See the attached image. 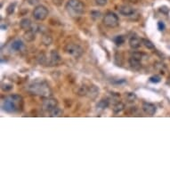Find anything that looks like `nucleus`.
<instances>
[{
	"mask_svg": "<svg viewBox=\"0 0 170 170\" xmlns=\"http://www.w3.org/2000/svg\"><path fill=\"white\" fill-rule=\"evenodd\" d=\"M23 47H24V44H23V42H22L21 40H20V39L14 40V41L11 44V48H12L14 51H16V52L20 51Z\"/></svg>",
	"mask_w": 170,
	"mask_h": 170,
	"instance_id": "obj_15",
	"label": "nucleus"
},
{
	"mask_svg": "<svg viewBox=\"0 0 170 170\" xmlns=\"http://www.w3.org/2000/svg\"><path fill=\"white\" fill-rule=\"evenodd\" d=\"M141 61H142V55L140 53L134 54V55L130 57L129 60H128L130 67L135 71H138V70L141 69V67H142Z\"/></svg>",
	"mask_w": 170,
	"mask_h": 170,
	"instance_id": "obj_7",
	"label": "nucleus"
},
{
	"mask_svg": "<svg viewBox=\"0 0 170 170\" xmlns=\"http://www.w3.org/2000/svg\"><path fill=\"white\" fill-rule=\"evenodd\" d=\"M125 82H126V79H124V78L114 79L113 81H112V83H113V84H116V85H120V84H123V83H125Z\"/></svg>",
	"mask_w": 170,
	"mask_h": 170,
	"instance_id": "obj_33",
	"label": "nucleus"
},
{
	"mask_svg": "<svg viewBox=\"0 0 170 170\" xmlns=\"http://www.w3.org/2000/svg\"><path fill=\"white\" fill-rule=\"evenodd\" d=\"M149 80H150V82L153 83V84H158V83H159L161 81V77L156 74V75L151 76Z\"/></svg>",
	"mask_w": 170,
	"mask_h": 170,
	"instance_id": "obj_26",
	"label": "nucleus"
},
{
	"mask_svg": "<svg viewBox=\"0 0 170 170\" xmlns=\"http://www.w3.org/2000/svg\"><path fill=\"white\" fill-rule=\"evenodd\" d=\"M15 8H16V3H12V4H10V5L7 6V8H6V14H7L8 15L13 14L14 13Z\"/></svg>",
	"mask_w": 170,
	"mask_h": 170,
	"instance_id": "obj_21",
	"label": "nucleus"
},
{
	"mask_svg": "<svg viewBox=\"0 0 170 170\" xmlns=\"http://www.w3.org/2000/svg\"><path fill=\"white\" fill-rule=\"evenodd\" d=\"M6 28H7V26H6V25H4V24H2V25H1V30H6Z\"/></svg>",
	"mask_w": 170,
	"mask_h": 170,
	"instance_id": "obj_36",
	"label": "nucleus"
},
{
	"mask_svg": "<svg viewBox=\"0 0 170 170\" xmlns=\"http://www.w3.org/2000/svg\"><path fill=\"white\" fill-rule=\"evenodd\" d=\"M126 99H127L128 102L132 103L136 100V95L134 93H128L126 95Z\"/></svg>",
	"mask_w": 170,
	"mask_h": 170,
	"instance_id": "obj_24",
	"label": "nucleus"
},
{
	"mask_svg": "<svg viewBox=\"0 0 170 170\" xmlns=\"http://www.w3.org/2000/svg\"><path fill=\"white\" fill-rule=\"evenodd\" d=\"M90 15H91V17H92L93 19H99V18L101 17V13L98 12V11H92V12L90 13Z\"/></svg>",
	"mask_w": 170,
	"mask_h": 170,
	"instance_id": "obj_28",
	"label": "nucleus"
},
{
	"mask_svg": "<svg viewBox=\"0 0 170 170\" xmlns=\"http://www.w3.org/2000/svg\"><path fill=\"white\" fill-rule=\"evenodd\" d=\"M99 95V88L96 86H91L88 88V92H87V96L91 99V100H95L97 98V96Z\"/></svg>",
	"mask_w": 170,
	"mask_h": 170,
	"instance_id": "obj_12",
	"label": "nucleus"
},
{
	"mask_svg": "<svg viewBox=\"0 0 170 170\" xmlns=\"http://www.w3.org/2000/svg\"><path fill=\"white\" fill-rule=\"evenodd\" d=\"M142 44H143L147 49H149V50H151V49H154V48H155L154 44L151 42V40H149V39H147V38H143V39H142Z\"/></svg>",
	"mask_w": 170,
	"mask_h": 170,
	"instance_id": "obj_18",
	"label": "nucleus"
},
{
	"mask_svg": "<svg viewBox=\"0 0 170 170\" xmlns=\"http://www.w3.org/2000/svg\"><path fill=\"white\" fill-rule=\"evenodd\" d=\"M103 24L106 27L109 28H115L118 25L119 23V19L118 16L112 12H108L105 14L104 17H103Z\"/></svg>",
	"mask_w": 170,
	"mask_h": 170,
	"instance_id": "obj_5",
	"label": "nucleus"
},
{
	"mask_svg": "<svg viewBox=\"0 0 170 170\" xmlns=\"http://www.w3.org/2000/svg\"><path fill=\"white\" fill-rule=\"evenodd\" d=\"M27 32L24 34V38L27 40V41H29V42H31V41H33L34 39H35V32H34V30H26Z\"/></svg>",
	"mask_w": 170,
	"mask_h": 170,
	"instance_id": "obj_17",
	"label": "nucleus"
},
{
	"mask_svg": "<svg viewBox=\"0 0 170 170\" xmlns=\"http://www.w3.org/2000/svg\"><path fill=\"white\" fill-rule=\"evenodd\" d=\"M109 105H110V102L108 99H102L97 103V108L100 110H105L109 107Z\"/></svg>",
	"mask_w": 170,
	"mask_h": 170,
	"instance_id": "obj_16",
	"label": "nucleus"
},
{
	"mask_svg": "<svg viewBox=\"0 0 170 170\" xmlns=\"http://www.w3.org/2000/svg\"><path fill=\"white\" fill-rule=\"evenodd\" d=\"M113 41L114 43H115L118 46H122V45L124 44L125 38H124L123 36H116V37L113 38Z\"/></svg>",
	"mask_w": 170,
	"mask_h": 170,
	"instance_id": "obj_22",
	"label": "nucleus"
},
{
	"mask_svg": "<svg viewBox=\"0 0 170 170\" xmlns=\"http://www.w3.org/2000/svg\"><path fill=\"white\" fill-rule=\"evenodd\" d=\"M27 2L30 5H38L39 0H27Z\"/></svg>",
	"mask_w": 170,
	"mask_h": 170,
	"instance_id": "obj_34",
	"label": "nucleus"
},
{
	"mask_svg": "<svg viewBox=\"0 0 170 170\" xmlns=\"http://www.w3.org/2000/svg\"><path fill=\"white\" fill-rule=\"evenodd\" d=\"M165 28H166V26H165V23L163 22V21H159L158 22V29H159V30H160V31H163L164 30H165Z\"/></svg>",
	"mask_w": 170,
	"mask_h": 170,
	"instance_id": "obj_31",
	"label": "nucleus"
},
{
	"mask_svg": "<svg viewBox=\"0 0 170 170\" xmlns=\"http://www.w3.org/2000/svg\"><path fill=\"white\" fill-rule=\"evenodd\" d=\"M61 61V56L59 53L55 50H52L50 53V64L51 66L57 65Z\"/></svg>",
	"mask_w": 170,
	"mask_h": 170,
	"instance_id": "obj_11",
	"label": "nucleus"
},
{
	"mask_svg": "<svg viewBox=\"0 0 170 170\" xmlns=\"http://www.w3.org/2000/svg\"><path fill=\"white\" fill-rule=\"evenodd\" d=\"M31 20L28 18H23L20 20V27L23 30H28L31 29Z\"/></svg>",
	"mask_w": 170,
	"mask_h": 170,
	"instance_id": "obj_14",
	"label": "nucleus"
},
{
	"mask_svg": "<svg viewBox=\"0 0 170 170\" xmlns=\"http://www.w3.org/2000/svg\"><path fill=\"white\" fill-rule=\"evenodd\" d=\"M32 15L37 20H44L48 16V9L45 5H38L34 8Z\"/></svg>",
	"mask_w": 170,
	"mask_h": 170,
	"instance_id": "obj_6",
	"label": "nucleus"
},
{
	"mask_svg": "<svg viewBox=\"0 0 170 170\" xmlns=\"http://www.w3.org/2000/svg\"><path fill=\"white\" fill-rule=\"evenodd\" d=\"M64 51L69 55H71L75 58H79L84 53V50L80 46H78L77 44H72V43L67 44L64 47Z\"/></svg>",
	"mask_w": 170,
	"mask_h": 170,
	"instance_id": "obj_4",
	"label": "nucleus"
},
{
	"mask_svg": "<svg viewBox=\"0 0 170 170\" xmlns=\"http://www.w3.org/2000/svg\"><path fill=\"white\" fill-rule=\"evenodd\" d=\"M38 62L40 64H45V62L46 61V55L44 54H40L38 57Z\"/></svg>",
	"mask_w": 170,
	"mask_h": 170,
	"instance_id": "obj_29",
	"label": "nucleus"
},
{
	"mask_svg": "<svg viewBox=\"0 0 170 170\" xmlns=\"http://www.w3.org/2000/svg\"><path fill=\"white\" fill-rule=\"evenodd\" d=\"M118 11L119 13V14L123 15V16H132L135 13V10L133 8L132 6L128 5H121L118 6Z\"/></svg>",
	"mask_w": 170,
	"mask_h": 170,
	"instance_id": "obj_9",
	"label": "nucleus"
},
{
	"mask_svg": "<svg viewBox=\"0 0 170 170\" xmlns=\"http://www.w3.org/2000/svg\"><path fill=\"white\" fill-rule=\"evenodd\" d=\"M62 2H63V0H53V3L55 5H58V6H60L62 4Z\"/></svg>",
	"mask_w": 170,
	"mask_h": 170,
	"instance_id": "obj_35",
	"label": "nucleus"
},
{
	"mask_svg": "<svg viewBox=\"0 0 170 170\" xmlns=\"http://www.w3.org/2000/svg\"><path fill=\"white\" fill-rule=\"evenodd\" d=\"M124 108H125L124 103H122V102H118L117 104L114 105L113 112L115 113H119V112H121L124 110Z\"/></svg>",
	"mask_w": 170,
	"mask_h": 170,
	"instance_id": "obj_19",
	"label": "nucleus"
},
{
	"mask_svg": "<svg viewBox=\"0 0 170 170\" xmlns=\"http://www.w3.org/2000/svg\"><path fill=\"white\" fill-rule=\"evenodd\" d=\"M108 0H95V4L99 6H104L105 5H107Z\"/></svg>",
	"mask_w": 170,
	"mask_h": 170,
	"instance_id": "obj_30",
	"label": "nucleus"
},
{
	"mask_svg": "<svg viewBox=\"0 0 170 170\" xmlns=\"http://www.w3.org/2000/svg\"><path fill=\"white\" fill-rule=\"evenodd\" d=\"M65 8L68 14L72 17L80 16L85 12V5L80 0H68Z\"/></svg>",
	"mask_w": 170,
	"mask_h": 170,
	"instance_id": "obj_3",
	"label": "nucleus"
},
{
	"mask_svg": "<svg viewBox=\"0 0 170 170\" xmlns=\"http://www.w3.org/2000/svg\"><path fill=\"white\" fill-rule=\"evenodd\" d=\"M159 12H161L162 14H168L169 13V8H168L167 6H161L159 8Z\"/></svg>",
	"mask_w": 170,
	"mask_h": 170,
	"instance_id": "obj_32",
	"label": "nucleus"
},
{
	"mask_svg": "<svg viewBox=\"0 0 170 170\" xmlns=\"http://www.w3.org/2000/svg\"><path fill=\"white\" fill-rule=\"evenodd\" d=\"M2 90L3 91H5V92H9L10 90H12L13 89V86L11 85V84H8V83H4V84H2Z\"/></svg>",
	"mask_w": 170,
	"mask_h": 170,
	"instance_id": "obj_27",
	"label": "nucleus"
},
{
	"mask_svg": "<svg viewBox=\"0 0 170 170\" xmlns=\"http://www.w3.org/2000/svg\"><path fill=\"white\" fill-rule=\"evenodd\" d=\"M22 102V97L19 95L7 96L2 102V109L8 113H14L19 111L20 105Z\"/></svg>",
	"mask_w": 170,
	"mask_h": 170,
	"instance_id": "obj_1",
	"label": "nucleus"
},
{
	"mask_svg": "<svg viewBox=\"0 0 170 170\" xmlns=\"http://www.w3.org/2000/svg\"><path fill=\"white\" fill-rule=\"evenodd\" d=\"M57 105H58V102H57L56 99H54V98H46L44 102H43V109L46 111V112H52L55 108H56Z\"/></svg>",
	"mask_w": 170,
	"mask_h": 170,
	"instance_id": "obj_8",
	"label": "nucleus"
},
{
	"mask_svg": "<svg viewBox=\"0 0 170 170\" xmlns=\"http://www.w3.org/2000/svg\"><path fill=\"white\" fill-rule=\"evenodd\" d=\"M50 113H51V117H61L62 114H63V112H62L61 109L56 107L52 112H50Z\"/></svg>",
	"mask_w": 170,
	"mask_h": 170,
	"instance_id": "obj_20",
	"label": "nucleus"
},
{
	"mask_svg": "<svg viewBox=\"0 0 170 170\" xmlns=\"http://www.w3.org/2000/svg\"><path fill=\"white\" fill-rule=\"evenodd\" d=\"M141 41H142V39H140L137 37H134L133 36V37L129 38L128 44H129V46H130V47L132 49H137V48H139L141 46Z\"/></svg>",
	"mask_w": 170,
	"mask_h": 170,
	"instance_id": "obj_13",
	"label": "nucleus"
},
{
	"mask_svg": "<svg viewBox=\"0 0 170 170\" xmlns=\"http://www.w3.org/2000/svg\"><path fill=\"white\" fill-rule=\"evenodd\" d=\"M28 90L32 95H39L44 98H48L52 95V90L49 87L48 84L46 82H35L29 86Z\"/></svg>",
	"mask_w": 170,
	"mask_h": 170,
	"instance_id": "obj_2",
	"label": "nucleus"
},
{
	"mask_svg": "<svg viewBox=\"0 0 170 170\" xmlns=\"http://www.w3.org/2000/svg\"><path fill=\"white\" fill-rule=\"evenodd\" d=\"M42 42L45 46H50L53 42V38L51 36H48V35H45L43 38H42Z\"/></svg>",
	"mask_w": 170,
	"mask_h": 170,
	"instance_id": "obj_23",
	"label": "nucleus"
},
{
	"mask_svg": "<svg viewBox=\"0 0 170 170\" xmlns=\"http://www.w3.org/2000/svg\"><path fill=\"white\" fill-rule=\"evenodd\" d=\"M87 92H88V88L86 86H81L77 91V94L80 96H84V95H87Z\"/></svg>",
	"mask_w": 170,
	"mask_h": 170,
	"instance_id": "obj_25",
	"label": "nucleus"
},
{
	"mask_svg": "<svg viewBox=\"0 0 170 170\" xmlns=\"http://www.w3.org/2000/svg\"><path fill=\"white\" fill-rule=\"evenodd\" d=\"M142 108H143V111L145 113L150 115V116H153L154 114L156 113V111H157L156 106L151 102H143Z\"/></svg>",
	"mask_w": 170,
	"mask_h": 170,
	"instance_id": "obj_10",
	"label": "nucleus"
}]
</instances>
